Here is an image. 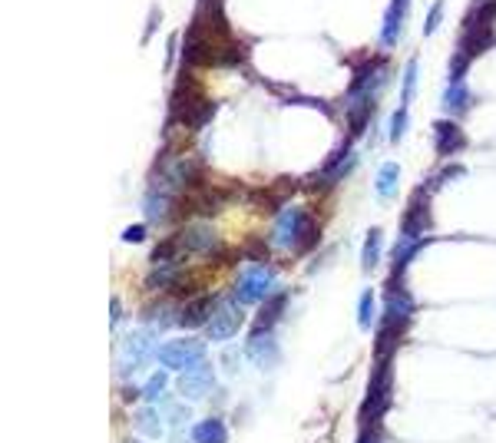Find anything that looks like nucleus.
<instances>
[{
	"mask_svg": "<svg viewBox=\"0 0 496 443\" xmlns=\"http://www.w3.org/2000/svg\"><path fill=\"white\" fill-rule=\"evenodd\" d=\"M493 20H496V0H480L473 11L466 13V20H464V37H460V50H464L470 60L483 54L486 46L496 44Z\"/></svg>",
	"mask_w": 496,
	"mask_h": 443,
	"instance_id": "nucleus-1",
	"label": "nucleus"
},
{
	"mask_svg": "<svg viewBox=\"0 0 496 443\" xmlns=\"http://www.w3.org/2000/svg\"><path fill=\"white\" fill-rule=\"evenodd\" d=\"M156 357H159V364L166 370H189L199 361H205V341H199V337H175L169 344H162Z\"/></svg>",
	"mask_w": 496,
	"mask_h": 443,
	"instance_id": "nucleus-2",
	"label": "nucleus"
},
{
	"mask_svg": "<svg viewBox=\"0 0 496 443\" xmlns=\"http://www.w3.org/2000/svg\"><path fill=\"white\" fill-rule=\"evenodd\" d=\"M202 327H205L209 341H228V337H235V331L242 327L238 298H222V301L212 304V314H209V321Z\"/></svg>",
	"mask_w": 496,
	"mask_h": 443,
	"instance_id": "nucleus-3",
	"label": "nucleus"
},
{
	"mask_svg": "<svg viewBox=\"0 0 496 443\" xmlns=\"http://www.w3.org/2000/svg\"><path fill=\"white\" fill-rule=\"evenodd\" d=\"M271 281H275V271L268 268V265H248L242 275H238L235 281V298L238 304H259L261 298H265V292L271 288Z\"/></svg>",
	"mask_w": 496,
	"mask_h": 443,
	"instance_id": "nucleus-4",
	"label": "nucleus"
},
{
	"mask_svg": "<svg viewBox=\"0 0 496 443\" xmlns=\"http://www.w3.org/2000/svg\"><path fill=\"white\" fill-rule=\"evenodd\" d=\"M152 354H159V347H156V331H152V327L149 331L130 335L126 344H123V374H136Z\"/></svg>",
	"mask_w": 496,
	"mask_h": 443,
	"instance_id": "nucleus-5",
	"label": "nucleus"
},
{
	"mask_svg": "<svg viewBox=\"0 0 496 443\" xmlns=\"http://www.w3.org/2000/svg\"><path fill=\"white\" fill-rule=\"evenodd\" d=\"M179 390H182L185 397H209L212 390H216V370H212V364L209 361H199L195 368L182 370V380H179Z\"/></svg>",
	"mask_w": 496,
	"mask_h": 443,
	"instance_id": "nucleus-6",
	"label": "nucleus"
},
{
	"mask_svg": "<svg viewBox=\"0 0 496 443\" xmlns=\"http://www.w3.org/2000/svg\"><path fill=\"white\" fill-rule=\"evenodd\" d=\"M302 225H304V212L302 208H285L275 222V232H271V249H292L298 245V235H302Z\"/></svg>",
	"mask_w": 496,
	"mask_h": 443,
	"instance_id": "nucleus-7",
	"label": "nucleus"
},
{
	"mask_svg": "<svg viewBox=\"0 0 496 443\" xmlns=\"http://www.w3.org/2000/svg\"><path fill=\"white\" fill-rule=\"evenodd\" d=\"M248 361L261 370H271L278 364V341L271 337V331H255V335L248 337V347H245Z\"/></svg>",
	"mask_w": 496,
	"mask_h": 443,
	"instance_id": "nucleus-8",
	"label": "nucleus"
},
{
	"mask_svg": "<svg viewBox=\"0 0 496 443\" xmlns=\"http://www.w3.org/2000/svg\"><path fill=\"white\" fill-rule=\"evenodd\" d=\"M179 249L182 251H212L216 249V228L209 225V222H189L182 228V235H179Z\"/></svg>",
	"mask_w": 496,
	"mask_h": 443,
	"instance_id": "nucleus-9",
	"label": "nucleus"
},
{
	"mask_svg": "<svg viewBox=\"0 0 496 443\" xmlns=\"http://www.w3.org/2000/svg\"><path fill=\"white\" fill-rule=\"evenodd\" d=\"M407 7H410V0H390L388 17H384V30H380V46H384V50L397 46L400 30H404V17H407Z\"/></svg>",
	"mask_w": 496,
	"mask_h": 443,
	"instance_id": "nucleus-10",
	"label": "nucleus"
},
{
	"mask_svg": "<svg viewBox=\"0 0 496 443\" xmlns=\"http://www.w3.org/2000/svg\"><path fill=\"white\" fill-rule=\"evenodd\" d=\"M410 311H414V298H410V292H404L400 285H394L388 292V301H384V314H388L390 325H404L410 318Z\"/></svg>",
	"mask_w": 496,
	"mask_h": 443,
	"instance_id": "nucleus-11",
	"label": "nucleus"
},
{
	"mask_svg": "<svg viewBox=\"0 0 496 443\" xmlns=\"http://www.w3.org/2000/svg\"><path fill=\"white\" fill-rule=\"evenodd\" d=\"M169 208H173V195L166 192V189H149L146 192V199H142V212H146V222L149 225H159L162 218L169 216Z\"/></svg>",
	"mask_w": 496,
	"mask_h": 443,
	"instance_id": "nucleus-12",
	"label": "nucleus"
},
{
	"mask_svg": "<svg viewBox=\"0 0 496 443\" xmlns=\"http://www.w3.org/2000/svg\"><path fill=\"white\" fill-rule=\"evenodd\" d=\"M433 132H437V152L440 156H450V152L464 149V130L453 123V119H440L437 126H433Z\"/></svg>",
	"mask_w": 496,
	"mask_h": 443,
	"instance_id": "nucleus-13",
	"label": "nucleus"
},
{
	"mask_svg": "<svg viewBox=\"0 0 496 443\" xmlns=\"http://www.w3.org/2000/svg\"><path fill=\"white\" fill-rule=\"evenodd\" d=\"M228 440V430L222 420H202L192 427V443H225Z\"/></svg>",
	"mask_w": 496,
	"mask_h": 443,
	"instance_id": "nucleus-14",
	"label": "nucleus"
},
{
	"mask_svg": "<svg viewBox=\"0 0 496 443\" xmlns=\"http://www.w3.org/2000/svg\"><path fill=\"white\" fill-rule=\"evenodd\" d=\"M162 417L156 407H140L136 411V430L142 433V437H149V440H156V437H162Z\"/></svg>",
	"mask_w": 496,
	"mask_h": 443,
	"instance_id": "nucleus-15",
	"label": "nucleus"
},
{
	"mask_svg": "<svg viewBox=\"0 0 496 443\" xmlns=\"http://www.w3.org/2000/svg\"><path fill=\"white\" fill-rule=\"evenodd\" d=\"M209 314H212V304L205 301H199V298H195V301H189V308H185L182 311V327H199V325H205V321H209Z\"/></svg>",
	"mask_w": 496,
	"mask_h": 443,
	"instance_id": "nucleus-16",
	"label": "nucleus"
},
{
	"mask_svg": "<svg viewBox=\"0 0 496 443\" xmlns=\"http://www.w3.org/2000/svg\"><path fill=\"white\" fill-rule=\"evenodd\" d=\"M466 106H470V89H466L464 80H457V83H450V89H447V109H450V113H464Z\"/></svg>",
	"mask_w": 496,
	"mask_h": 443,
	"instance_id": "nucleus-17",
	"label": "nucleus"
},
{
	"mask_svg": "<svg viewBox=\"0 0 496 443\" xmlns=\"http://www.w3.org/2000/svg\"><path fill=\"white\" fill-rule=\"evenodd\" d=\"M397 179H400V169L394 163H388L380 169L378 173V195L380 199H390V195L397 192Z\"/></svg>",
	"mask_w": 496,
	"mask_h": 443,
	"instance_id": "nucleus-18",
	"label": "nucleus"
},
{
	"mask_svg": "<svg viewBox=\"0 0 496 443\" xmlns=\"http://www.w3.org/2000/svg\"><path fill=\"white\" fill-rule=\"evenodd\" d=\"M179 278H182V275H179V268H175V265H159V268H156L149 278H146V285H149V288H173Z\"/></svg>",
	"mask_w": 496,
	"mask_h": 443,
	"instance_id": "nucleus-19",
	"label": "nucleus"
},
{
	"mask_svg": "<svg viewBox=\"0 0 496 443\" xmlns=\"http://www.w3.org/2000/svg\"><path fill=\"white\" fill-rule=\"evenodd\" d=\"M378 255H380V232L371 228V232H367V249H364V271H374Z\"/></svg>",
	"mask_w": 496,
	"mask_h": 443,
	"instance_id": "nucleus-20",
	"label": "nucleus"
},
{
	"mask_svg": "<svg viewBox=\"0 0 496 443\" xmlns=\"http://www.w3.org/2000/svg\"><path fill=\"white\" fill-rule=\"evenodd\" d=\"M162 417H166V423H173V430H179V427L189 420V407H182V404H166Z\"/></svg>",
	"mask_w": 496,
	"mask_h": 443,
	"instance_id": "nucleus-21",
	"label": "nucleus"
},
{
	"mask_svg": "<svg viewBox=\"0 0 496 443\" xmlns=\"http://www.w3.org/2000/svg\"><path fill=\"white\" fill-rule=\"evenodd\" d=\"M166 390V370H159V374H152L146 384H142V397L146 400H156Z\"/></svg>",
	"mask_w": 496,
	"mask_h": 443,
	"instance_id": "nucleus-22",
	"label": "nucleus"
},
{
	"mask_svg": "<svg viewBox=\"0 0 496 443\" xmlns=\"http://www.w3.org/2000/svg\"><path fill=\"white\" fill-rule=\"evenodd\" d=\"M417 93V60H410L407 73H404V103L400 106H407V99Z\"/></svg>",
	"mask_w": 496,
	"mask_h": 443,
	"instance_id": "nucleus-23",
	"label": "nucleus"
},
{
	"mask_svg": "<svg viewBox=\"0 0 496 443\" xmlns=\"http://www.w3.org/2000/svg\"><path fill=\"white\" fill-rule=\"evenodd\" d=\"M361 325H374V292H364V298H361Z\"/></svg>",
	"mask_w": 496,
	"mask_h": 443,
	"instance_id": "nucleus-24",
	"label": "nucleus"
},
{
	"mask_svg": "<svg viewBox=\"0 0 496 443\" xmlns=\"http://www.w3.org/2000/svg\"><path fill=\"white\" fill-rule=\"evenodd\" d=\"M404 126H407V109L400 106L397 113H394V123H390V142H400V136H404Z\"/></svg>",
	"mask_w": 496,
	"mask_h": 443,
	"instance_id": "nucleus-25",
	"label": "nucleus"
},
{
	"mask_svg": "<svg viewBox=\"0 0 496 443\" xmlns=\"http://www.w3.org/2000/svg\"><path fill=\"white\" fill-rule=\"evenodd\" d=\"M443 20V0H437V4H433L430 7V13H427V23H423V33H427V37H430L433 30H437V23Z\"/></svg>",
	"mask_w": 496,
	"mask_h": 443,
	"instance_id": "nucleus-26",
	"label": "nucleus"
},
{
	"mask_svg": "<svg viewBox=\"0 0 496 443\" xmlns=\"http://www.w3.org/2000/svg\"><path fill=\"white\" fill-rule=\"evenodd\" d=\"M126 242H142L146 238V225H132V228H126Z\"/></svg>",
	"mask_w": 496,
	"mask_h": 443,
	"instance_id": "nucleus-27",
	"label": "nucleus"
},
{
	"mask_svg": "<svg viewBox=\"0 0 496 443\" xmlns=\"http://www.w3.org/2000/svg\"><path fill=\"white\" fill-rule=\"evenodd\" d=\"M156 23H159V11H152V20H149V27H146V40H149V33L156 30Z\"/></svg>",
	"mask_w": 496,
	"mask_h": 443,
	"instance_id": "nucleus-28",
	"label": "nucleus"
},
{
	"mask_svg": "<svg viewBox=\"0 0 496 443\" xmlns=\"http://www.w3.org/2000/svg\"><path fill=\"white\" fill-rule=\"evenodd\" d=\"M364 443H378V440H374V433H367V437H364Z\"/></svg>",
	"mask_w": 496,
	"mask_h": 443,
	"instance_id": "nucleus-29",
	"label": "nucleus"
}]
</instances>
